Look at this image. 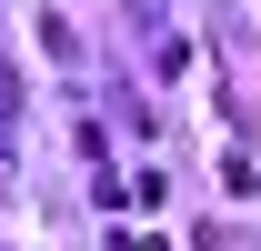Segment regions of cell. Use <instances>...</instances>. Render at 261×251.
<instances>
[{"label":"cell","mask_w":261,"mask_h":251,"mask_svg":"<svg viewBox=\"0 0 261 251\" xmlns=\"http://www.w3.org/2000/svg\"><path fill=\"white\" fill-rule=\"evenodd\" d=\"M111 251H171V241H151V231H111Z\"/></svg>","instance_id":"cell-1"}]
</instances>
